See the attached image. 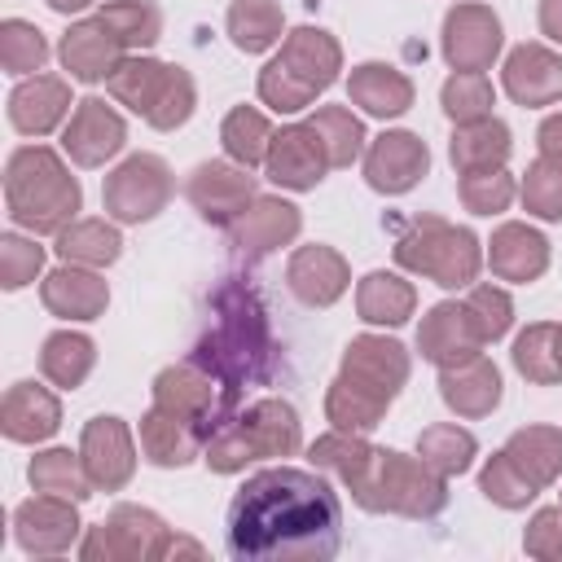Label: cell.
<instances>
[{
    "label": "cell",
    "instance_id": "cell-1",
    "mask_svg": "<svg viewBox=\"0 0 562 562\" xmlns=\"http://www.w3.org/2000/svg\"><path fill=\"white\" fill-rule=\"evenodd\" d=\"M342 509L325 479L272 465L246 479L228 505L233 558H334Z\"/></svg>",
    "mask_w": 562,
    "mask_h": 562
},
{
    "label": "cell",
    "instance_id": "cell-2",
    "mask_svg": "<svg viewBox=\"0 0 562 562\" xmlns=\"http://www.w3.org/2000/svg\"><path fill=\"white\" fill-rule=\"evenodd\" d=\"M211 312L215 316H211L206 338L193 351V364H202L233 391L246 382H263L268 364H272V334H268V316H263L255 290L241 285L237 277H228L211 294Z\"/></svg>",
    "mask_w": 562,
    "mask_h": 562
},
{
    "label": "cell",
    "instance_id": "cell-3",
    "mask_svg": "<svg viewBox=\"0 0 562 562\" xmlns=\"http://www.w3.org/2000/svg\"><path fill=\"white\" fill-rule=\"evenodd\" d=\"M408 378V356L391 338H356L342 356V373L329 386V422L338 430H373L378 417L386 413L391 395Z\"/></svg>",
    "mask_w": 562,
    "mask_h": 562
},
{
    "label": "cell",
    "instance_id": "cell-4",
    "mask_svg": "<svg viewBox=\"0 0 562 562\" xmlns=\"http://www.w3.org/2000/svg\"><path fill=\"white\" fill-rule=\"evenodd\" d=\"M4 198H9V215L35 233H61L66 220H75L79 211V184L75 176L57 162L53 149H18L9 158V176H4Z\"/></svg>",
    "mask_w": 562,
    "mask_h": 562
},
{
    "label": "cell",
    "instance_id": "cell-5",
    "mask_svg": "<svg viewBox=\"0 0 562 562\" xmlns=\"http://www.w3.org/2000/svg\"><path fill=\"white\" fill-rule=\"evenodd\" d=\"M356 501L364 509H391V514H408V518H430L448 505V487L443 474H435L422 457H404V452H373V461L364 465V474L351 483Z\"/></svg>",
    "mask_w": 562,
    "mask_h": 562
},
{
    "label": "cell",
    "instance_id": "cell-6",
    "mask_svg": "<svg viewBox=\"0 0 562 562\" xmlns=\"http://www.w3.org/2000/svg\"><path fill=\"white\" fill-rule=\"evenodd\" d=\"M338 75V44L316 31V26H299L285 48L263 66L259 75V97L272 110H303L321 88H329Z\"/></svg>",
    "mask_w": 562,
    "mask_h": 562
},
{
    "label": "cell",
    "instance_id": "cell-7",
    "mask_svg": "<svg viewBox=\"0 0 562 562\" xmlns=\"http://www.w3.org/2000/svg\"><path fill=\"white\" fill-rule=\"evenodd\" d=\"M299 448V417L281 400H259L250 413L233 417L224 430L206 439V465L211 470H241L259 457H285Z\"/></svg>",
    "mask_w": 562,
    "mask_h": 562
},
{
    "label": "cell",
    "instance_id": "cell-8",
    "mask_svg": "<svg viewBox=\"0 0 562 562\" xmlns=\"http://www.w3.org/2000/svg\"><path fill=\"white\" fill-rule=\"evenodd\" d=\"M110 92L162 132L180 127L193 114V79L180 66H162L149 57H123L110 75Z\"/></svg>",
    "mask_w": 562,
    "mask_h": 562
},
{
    "label": "cell",
    "instance_id": "cell-9",
    "mask_svg": "<svg viewBox=\"0 0 562 562\" xmlns=\"http://www.w3.org/2000/svg\"><path fill=\"white\" fill-rule=\"evenodd\" d=\"M395 259L404 268L426 272L439 285L457 290V285H470L474 272H479V241H474L470 228H457V224H443L435 215H422V220L408 224V233H400Z\"/></svg>",
    "mask_w": 562,
    "mask_h": 562
},
{
    "label": "cell",
    "instance_id": "cell-10",
    "mask_svg": "<svg viewBox=\"0 0 562 562\" xmlns=\"http://www.w3.org/2000/svg\"><path fill=\"white\" fill-rule=\"evenodd\" d=\"M171 198V171L162 158L154 154H136L127 158L110 180H105V211L114 220H149L162 211V202Z\"/></svg>",
    "mask_w": 562,
    "mask_h": 562
},
{
    "label": "cell",
    "instance_id": "cell-11",
    "mask_svg": "<svg viewBox=\"0 0 562 562\" xmlns=\"http://www.w3.org/2000/svg\"><path fill=\"white\" fill-rule=\"evenodd\" d=\"M167 527L158 514L136 509V505H119L88 540H83V558H162L167 549Z\"/></svg>",
    "mask_w": 562,
    "mask_h": 562
},
{
    "label": "cell",
    "instance_id": "cell-12",
    "mask_svg": "<svg viewBox=\"0 0 562 562\" xmlns=\"http://www.w3.org/2000/svg\"><path fill=\"white\" fill-rule=\"evenodd\" d=\"M501 53V22L483 4H457L443 18V57L457 70H487Z\"/></svg>",
    "mask_w": 562,
    "mask_h": 562
},
{
    "label": "cell",
    "instance_id": "cell-13",
    "mask_svg": "<svg viewBox=\"0 0 562 562\" xmlns=\"http://www.w3.org/2000/svg\"><path fill=\"white\" fill-rule=\"evenodd\" d=\"M263 167H268V180L285 184V189H312L325 176L329 154H325L321 136L312 132V123H294V127L272 132Z\"/></svg>",
    "mask_w": 562,
    "mask_h": 562
},
{
    "label": "cell",
    "instance_id": "cell-14",
    "mask_svg": "<svg viewBox=\"0 0 562 562\" xmlns=\"http://www.w3.org/2000/svg\"><path fill=\"white\" fill-rule=\"evenodd\" d=\"M426 162L430 154L413 132H386L364 154V180L378 193H404L426 176Z\"/></svg>",
    "mask_w": 562,
    "mask_h": 562
},
{
    "label": "cell",
    "instance_id": "cell-15",
    "mask_svg": "<svg viewBox=\"0 0 562 562\" xmlns=\"http://www.w3.org/2000/svg\"><path fill=\"white\" fill-rule=\"evenodd\" d=\"M83 470L92 479V487H123L132 479V465H136V452H132V439H127V426L119 417H92L88 430H83Z\"/></svg>",
    "mask_w": 562,
    "mask_h": 562
},
{
    "label": "cell",
    "instance_id": "cell-16",
    "mask_svg": "<svg viewBox=\"0 0 562 562\" xmlns=\"http://www.w3.org/2000/svg\"><path fill=\"white\" fill-rule=\"evenodd\" d=\"M61 145H66V154H70L79 167H97V162H105L110 154L123 149V119H119L105 101L88 97V101H79V110L70 114Z\"/></svg>",
    "mask_w": 562,
    "mask_h": 562
},
{
    "label": "cell",
    "instance_id": "cell-17",
    "mask_svg": "<svg viewBox=\"0 0 562 562\" xmlns=\"http://www.w3.org/2000/svg\"><path fill=\"white\" fill-rule=\"evenodd\" d=\"M123 48H127V44L114 35V26H110L105 18H92V22H79V26L66 31V40H61V61H66V70H70L75 79L97 83V79H110V75H114V66L123 61Z\"/></svg>",
    "mask_w": 562,
    "mask_h": 562
},
{
    "label": "cell",
    "instance_id": "cell-18",
    "mask_svg": "<svg viewBox=\"0 0 562 562\" xmlns=\"http://www.w3.org/2000/svg\"><path fill=\"white\" fill-rule=\"evenodd\" d=\"M250 193L255 180L246 176V167H228V162H202L189 180V202L215 224H233L246 211Z\"/></svg>",
    "mask_w": 562,
    "mask_h": 562
},
{
    "label": "cell",
    "instance_id": "cell-19",
    "mask_svg": "<svg viewBox=\"0 0 562 562\" xmlns=\"http://www.w3.org/2000/svg\"><path fill=\"white\" fill-rule=\"evenodd\" d=\"M417 347H422V356H426V360H435V364L452 369V364H461V360L479 356L483 334L474 329V321H470L465 303H461V307H457V303H439V307L422 321V329H417Z\"/></svg>",
    "mask_w": 562,
    "mask_h": 562
},
{
    "label": "cell",
    "instance_id": "cell-20",
    "mask_svg": "<svg viewBox=\"0 0 562 562\" xmlns=\"http://www.w3.org/2000/svg\"><path fill=\"white\" fill-rule=\"evenodd\" d=\"M13 522H18V544L26 553H61V549H70V540L79 531L75 505L66 496H53V492L26 501Z\"/></svg>",
    "mask_w": 562,
    "mask_h": 562
},
{
    "label": "cell",
    "instance_id": "cell-21",
    "mask_svg": "<svg viewBox=\"0 0 562 562\" xmlns=\"http://www.w3.org/2000/svg\"><path fill=\"white\" fill-rule=\"evenodd\" d=\"M299 233V211L281 198H255L250 211H241L233 224H228V237L241 255L259 259L268 250H277L281 241H290Z\"/></svg>",
    "mask_w": 562,
    "mask_h": 562
},
{
    "label": "cell",
    "instance_id": "cell-22",
    "mask_svg": "<svg viewBox=\"0 0 562 562\" xmlns=\"http://www.w3.org/2000/svg\"><path fill=\"white\" fill-rule=\"evenodd\" d=\"M505 92L522 105H549L562 97V61L540 48V44H522L509 53L505 61Z\"/></svg>",
    "mask_w": 562,
    "mask_h": 562
},
{
    "label": "cell",
    "instance_id": "cell-23",
    "mask_svg": "<svg viewBox=\"0 0 562 562\" xmlns=\"http://www.w3.org/2000/svg\"><path fill=\"white\" fill-rule=\"evenodd\" d=\"M439 386H443L448 408H457L461 417H483V413H492L501 404V373L483 351L461 360V364H452V369H443Z\"/></svg>",
    "mask_w": 562,
    "mask_h": 562
},
{
    "label": "cell",
    "instance_id": "cell-24",
    "mask_svg": "<svg viewBox=\"0 0 562 562\" xmlns=\"http://www.w3.org/2000/svg\"><path fill=\"white\" fill-rule=\"evenodd\" d=\"M66 110H70V92H66V83L53 79V75H35V79L18 83L13 97H9V119H13V127L26 132V136L53 132Z\"/></svg>",
    "mask_w": 562,
    "mask_h": 562
},
{
    "label": "cell",
    "instance_id": "cell-25",
    "mask_svg": "<svg viewBox=\"0 0 562 562\" xmlns=\"http://www.w3.org/2000/svg\"><path fill=\"white\" fill-rule=\"evenodd\" d=\"M290 290L307 307H329L347 290V263H342V255L329 250V246H303L290 259Z\"/></svg>",
    "mask_w": 562,
    "mask_h": 562
},
{
    "label": "cell",
    "instance_id": "cell-26",
    "mask_svg": "<svg viewBox=\"0 0 562 562\" xmlns=\"http://www.w3.org/2000/svg\"><path fill=\"white\" fill-rule=\"evenodd\" d=\"M61 422V408L57 400L35 386V382H13L9 395H4V435L18 439V443H31V439H48Z\"/></svg>",
    "mask_w": 562,
    "mask_h": 562
},
{
    "label": "cell",
    "instance_id": "cell-27",
    "mask_svg": "<svg viewBox=\"0 0 562 562\" xmlns=\"http://www.w3.org/2000/svg\"><path fill=\"white\" fill-rule=\"evenodd\" d=\"M549 263V241L527 224H505L492 237V272L505 281H531Z\"/></svg>",
    "mask_w": 562,
    "mask_h": 562
},
{
    "label": "cell",
    "instance_id": "cell-28",
    "mask_svg": "<svg viewBox=\"0 0 562 562\" xmlns=\"http://www.w3.org/2000/svg\"><path fill=\"white\" fill-rule=\"evenodd\" d=\"M448 154H452V167L461 176H470V171H496L509 158V127L496 123L492 114L479 119V123H461L457 136H452V145H448Z\"/></svg>",
    "mask_w": 562,
    "mask_h": 562
},
{
    "label": "cell",
    "instance_id": "cell-29",
    "mask_svg": "<svg viewBox=\"0 0 562 562\" xmlns=\"http://www.w3.org/2000/svg\"><path fill=\"white\" fill-rule=\"evenodd\" d=\"M105 281L97 272L83 268H57L44 281V307L57 316H75V321H92L105 312Z\"/></svg>",
    "mask_w": 562,
    "mask_h": 562
},
{
    "label": "cell",
    "instance_id": "cell-30",
    "mask_svg": "<svg viewBox=\"0 0 562 562\" xmlns=\"http://www.w3.org/2000/svg\"><path fill=\"white\" fill-rule=\"evenodd\" d=\"M505 457H509V465L540 492L544 483H553V479L562 474V430L527 426V430H518V435L505 443Z\"/></svg>",
    "mask_w": 562,
    "mask_h": 562
},
{
    "label": "cell",
    "instance_id": "cell-31",
    "mask_svg": "<svg viewBox=\"0 0 562 562\" xmlns=\"http://www.w3.org/2000/svg\"><path fill=\"white\" fill-rule=\"evenodd\" d=\"M351 101L378 119H395L413 105V83L382 61H364L351 70Z\"/></svg>",
    "mask_w": 562,
    "mask_h": 562
},
{
    "label": "cell",
    "instance_id": "cell-32",
    "mask_svg": "<svg viewBox=\"0 0 562 562\" xmlns=\"http://www.w3.org/2000/svg\"><path fill=\"white\" fill-rule=\"evenodd\" d=\"M140 448H145V457L154 465H184V461H193L202 439L184 417H176V413L154 404V413L140 422Z\"/></svg>",
    "mask_w": 562,
    "mask_h": 562
},
{
    "label": "cell",
    "instance_id": "cell-33",
    "mask_svg": "<svg viewBox=\"0 0 562 562\" xmlns=\"http://www.w3.org/2000/svg\"><path fill=\"white\" fill-rule=\"evenodd\" d=\"M356 303H360V316L364 321H373V325H400L413 312V285L400 281V277H391V272H369L360 281Z\"/></svg>",
    "mask_w": 562,
    "mask_h": 562
},
{
    "label": "cell",
    "instance_id": "cell-34",
    "mask_svg": "<svg viewBox=\"0 0 562 562\" xmlns=\"http://www.w3.org/2000/svg\"><path fill=\"white\" fill-rule=\"evenodd\" d=\"M233 44L246 53H263L281 40V4L277 0H233L228 9Z\"/></svg>",
    "mask_w": 562,
    "mask_h": 562
},
{
    "label": "cell",
    "instance_id": "cell-35",
    "mask_svg": "<svg viewBox=\"0 0 562 562\" xmlns=\"http://www.w3.org/2000/svg\"><path fill=\"white\" fill-rule=\"evenodd\" d=\"M119 233L105 224V220H79V224H70V228H61L57 233V255L66 259V263H88V268H97V263H110V259H119Z\"/></svg>",
    "mask_w": 562,
    "mask_h": 562
},
{
    "label": "cell",
    "instance_id": "cell-36",
    "mask_svg": "<svg viewBox=\"0 0 562 562\" xmlns=\"http://www.w3.org/2000/svg\"><path fill=\"white\" fill-rule=\"evenodd\" d=\"M307 123H312V132L321 136V145H325V154H329V167H347V162L360 154V145H364V127H360V119H356L347 105H325V110H316Z\"/></svg>",
    "mask_w": 562,
    "mask_h": 562
},
{
    "label": "cell",
    "instance_id": "cell-37",
    "mask_svg": "<svg viewBox=\"0 0 562 562\" xmlns=\"http://www.w3.org/2000/svg\"><path fill=\"white\" fill-rule=\"evenodd\" d=\"M268 145H272V127L259 110L250 105H237L228 119H224V149L228 158H237L241 167H259L268 158Z\"/></svg>",
    "mask_w": 562,
    "mask_h": 562
},
{
    "label": "cell",
    "instance_id": "cell-38",
    "mask_svg": "<svg viewBox=\"0 0 562 562\" xmlns=\"http://www.w3.org/2000/svg\"><path fill=\"white\" fill-rule=\"evenodd\" d=\"M40 369H44L48 382L75 391V386L88 378V369H92V342H88L83 334H53V338L44 342Z\"/></svg>",
    "mask_w": 562,
    "mask_h": 562
},
{
    "label": "cell",
    "instance_id": "cell-39",
    "mask_svg": "<svg viewBox=\"0 0 562 562\" xmlns=\"http://www.w3.org/2000/svg\"><path fill=\"white\" fill-rule=\"evenodd\" d=\"M417 452L435 474H461L474 461V435L457 430V426H430V430H422Z\"/></svg>",
    "mask_w": 562,
    "mask_h": 562
},
{
    "label": "cell",
    "instance_id": "cell-40",
    "mask_svg": "<svg viewBox=\"0 0 562 562\" xmlns=\"http://www.w3.org/2000/svg\"><path fill=\"white\" fill-rule=\"evenodd\" d=\"M31 483L35 492H53V496H66V501H83L88 496V470H79V461L66 452V448H53V452H40L31 461Z\"/></svg>",
    "mask_w": 562,
    "mask_h": 562
},
{
    "label": "cell",
    "instance_id": "cell-41",
    "mask_svg": "<svg viewBox=\"0 0 562 562\" xmlns=\"http://www.w3.org/2000/svg\"><path fill=\"white\" fill-rule=\"evenodd\" d=\"M373 452H378V448H369V443L351 439V430H334V435H325V439H316V443H312V461H316L321 470H334L347 487L364 474V465L373 461Z\"/></svg>",
    "mask_w": 562,
    "mask_h": 562
},
{
    "label": "cell",
    "instance_id": "cell-42",
    "mask_svg": "<svg viewBox=\"0 0 562 562\" xmlns=\"http://www.w3.org/2000/svg\"><path fill=\"white\" fill-rule=\"evenodd\" d=\"M443 110L457 123H479L492 114V83L483 70H457L443 83Z\"/></svg>",
    "mask_w": 562,
    "mask_h": 562
},
{
    "label": "cell",
    "instance_id": "cell-43",
    "mask_svg": "<svg viewBox=\"0 0 562 562\" xmlns=\"http://www.w3.org/2000/svg\"><path fill=\"white\" fill-rule=\"evenodd\" d=\"M553 342H558V325H531V329L514 342V364H518V373L531 378V382H540V386L558 382L562 373H558V351H553Z\"/></svg>",
    "mask_w": 562,
    "mask_h": 562
},
{
    "label": "cell",
    "instance_id": "cell-44",
    "mask_svg": "<svg viewBox=\"0 0 562 562\" xmlns=\"http://www.w3.org/2000/svg\"><path fill=\"white\" fill-rule=\"evenodd\" d=\"M48 57V44L40 35V26L22 22V18H9L0 26V61L9 75H26V70H40Z\"/></svg>",
    "mask_w": 562,
    "mask_h": 562
},
{
    "label": "cell",
    "instance_id": "cell-45",
    "mask_svg": "<svg viewBox=\"0 0 562 562\" xmlns=\"http://www.w3.org/2000/svg\"><path fill=\"white\" fill-rule=\"evenodd\" d=\"M101 18L114 26V35L132 48V44H154L158 40V31H162V18H158V9L149 4V0H114V4H105L101 9Z\"/></svg>",
    "mask_w": 562,
    "mask_h": 562
},
{
    "label": "cell",
    "instance_id": "cell-46",
    "mask_svg": "<svg viewBox=\"0 0 562 562\" xmlns=\"http://www.w3.org/2000/svg\"><path fill=\"white\" fill-rule=\"evenodd\" d=\"M522 202L527 211H536L540 220H562V162L558 158H540L527 180H522Z\"/></svg>",
    "mask_w": 562,
    "mask_h": 562
},
{
    "label": "cell",
    "instance_id": "cell-47",
    "mask_svg": "<svg viewBox=\"0 0 562 562\" xmlns=\"http://www.w3.org/2000/svg\"><path fill=\"white\" fill-rule=\"evenodd\" d=\"M514 198V180L496 167V171H470L461 176V202L479 215H492V211H505Z\"/></svg>",
    "mask_w": 562,
    "mask_h": 562
},
{
    "label": "cell",
    "instance_id": "cell-48",
    "mask_svg": "<svg viewBox=\"0 0 562 562\" xmlns=\"http://www.w3.org/2000/svg\"><path fill=\"white\" fill-rule=\"evenodd\" d=\"M479 487L487 492V501H496V505H505V509H518V505H527V501L536 496V487H531V483L509 465V457H505V452H496V457L487 461V470H483Z\"/></svg>",
    "mask_w": 562,
    "mask_h": 562
},
{
    "label": "cell",
    "instance_id": "cell-49",
    "mask_svg": "<svg viewBox=\"0 0 562 562\" xmlns=\"http://www.w3.org/2000/svg\"><path fill=\"white\" fill-rule=\"evenodd\" d=\"M465 312H470L474 329L483 334V342L501 338V334L509 329V316H514L509 294H505V290H492V285H474L470 299H465Z\"/></svg>",
    "mask_w": 562,
    "mask_h": 562
},
{
    "label": "cell",
    "instance_id": "cell-50",
    "mask_svg": "<svg viewBox=\"0 0 562 562\" xmlns=\"http://www.w3.org/2000/svg\"><path fill=\"white\" fill-rule=\"evenodd\" d=\"M0 255H4V290H18V285H26L35 272H40V263H44V250L35 246V241H22V237H4L0 241Z\"/></svg>",
    "mask_w": 562,
    "mask_h": 562
},
{
    "label": "cell",
    "instance_id": "cell-51",
    "mask_svg": "<svg viewBox=\"0 0 562 562\" xmlns=\"http://www.w3.org/2000/svg\"><path fill=\"white\" fill-rule=\"evenodd\" d=\"M527 553L562 558V509H540L527 527Z\"/></svg>",
    "mask_w": 562,
    "mask_h": 562
},
{
    "label": "cell",
    "instance_id": "cell-52",
    "mask_svg": "<svg viewBox=\"0 0 562 562\" xmlns=\"http://www.w3.org/2000/svg\"><path fill=\"white\" fill-rule=\"evenodd\" d=\"M540 149H544V158H558L562 162V114H549L540 123Z\"/></svg>",
    "mask_w": 562,
    "mask_h": 562
},
{
    "label": "cell",
    "instance_id": "cell-53",
    "mask_svg": "<svg viewBox=\"0 0 562 562\" xmlns=\"http://www.w3.org/2000/svg\"><path fill=\"white\" fill-rule=\"evenodd\" d=\"M540 31L562 44V0H544L540 4Z\"/></svg>",
    "mask_w": 562,
    "mask_h": 562
},
{
    "label": "cell",
    "instance_id": "cell-54",
    "mask_svg": "<svg viewBox=\"0 0 562 562\" xmlns=\"http://www.w3.org/2000/svg\"><path fill=\"white\" fill-rule=\"evenodd\" d=\"M48 4H53L57 13H75V9H83L88 0H48Z\"/></svg>",
    "mask_w": 562,
    "mask_h": 562
},
{
    "label": "cell",
    "instance_id": "cell-55",
    "mask_svg": "<svg viewBox=\"0 0 562 562\" xmlns=\"http://www.w3.org/2000/svg\"><path fill=\"white\" fill-rule=\"evenodd\" d=\"M553 351H558V373H562V325H558V342H553Z\"/></svg>",
    "mask_w": 562,
    "mask_h": 562
}]
</instances>
